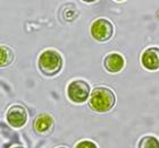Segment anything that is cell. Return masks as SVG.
Here are the masks:
<instances>
[{
  "mask_svg": "<svg viewBox=\"0 0 159 148\" xmlns=\"http://www.w3.org/2000/svg\"><path fill=\"white\" fill-rule=\"evenodd\" d=\"M116 102L115 94L107 87H97L92 91L89 97L90 109L99 113L108 112L113 109Z\"/></svg>",
  "mask_w": 159,
  "mask_h": 148,
  "instance_id": "1",
  "label": "cell"
},
{
  "mask_svg": "<svg viewBox=\"0 0 159 148\" xmlns=\"http://www.w3.org/2000/svg\"><path fill=\"white\" fill-rule=\"evenodd\" d=\"M63 68V58L55 50H46L39 57V69L46 76H55Z\"/></svg>",
  "mask_w": 159,
  "mask_h": 148,
  "instance_id": "2",
  "label": "cell"
},
{
  "mask_svg": "<svg viewBox=\"0 0 159 148\" xmlns=\"http://www.w3.org/2000/svg\"><path fill=\"white\" fill-rule=\"evenodd\" d=\"M67 96L73 103H84L90 97V85L84 80H74L67 87Z\"/></svg>",
  "mask_w": 159,
  "mask_h": 148,
  "instance_id": "3",
  "label": "cell"
},
{
  "mask_svg": "<svg viewBox=\"0 0 159 148\" xmlns=\"http://www.w3.org/2000/svg\"><path fill=\"white\" fill-rule=\"evenodd\" d=\"M114 34V26L111 22L106 18H99L91 25V35L98 42H106L111 39Z\"/></svg>",
  "mask_w": 159,
  "mask_h": 148,
  "instance_id": "4",
  "label": "cell"
},
{
  "mask_svg": "<svg viewBox=\"0 0 159 148\" xmlns=\"http://www.w3.org/2000/svg\"><path fill=\"white\" fill-rule=\"evenodd\" d=\"M7 122L14 128H22L27 122V111L22 105L10 106L7 111Z\"/></svg>",
  "mask_w": 159,
  "mask_h": 148,
  "instance_id": "5",
  "label": "cell"
},
{
  "mask_svg": "<svg viewBox=\"0 0 159 148\" xmlns=\"http://www.w3.org/2000/svg\"><path fill=\"white\" fill-rule=\"evenodd\" d=\"M142 66L148 70L159 69V49L149 48L142 53L141 57Z\"/></svg>",
  "mask_w": 159,
  "mask_h": 148,
  "instance_id": "6",
  "label": "cell"
},
{
  "mask_svg": "<svg viewBox=\"0 0 159 148\" xmlns=\"http://www.w3.org/2000/svg\"><path fill=\"white\" fill-rule=\"evenodd\" d=\"M53 119L52 116L48 113H41L35 118L33 122V128L38 133L41 135H46L50 133V131L53 128Z\"/></svg>",
  "mask_w": 159,
  "mask_h": 148,
  "instance_id": "7",
  "label": "cell"
},
{
  "mask_svg": "<svg viewBox=\"0 0 159 148\" xmlns=\"http://www.w3.org/2000/svg\"><path fill=\"white\" fill-rule=\"evenodd\" d=\"M103 65H105V68H106L107 71L116 74L122 71V69L125 66V60L118 53H110L105 58Z\"/></svg>",
  "mask_w": 159,
  "mask_h": 148,
  "instance_id": "8",
  "label": "cell"
},
{
  "mask_svg": "<svg viewBox=\"0 0 159 148\" xmlns=\"http://www.w3.org/2000/svg\"><path fill=\"white\" fill-rule=\"evenodd\" d=\"M13 50L5 45H0V67H7L13 62Z\"/></svg>",
  "mask_w": 159,
  "mask_h": 148,
  "instance_id": "9",
  "label": "cell"
},
{
  "mask_svg": "<svg viewBox=\"0 0 159 148\" xmlns=\"http://www.w3.org/2000/svg\"><path fill=\"white\" fill-rule=\"evenodd\" d=\"M139 148H159V140L153 136H146L140 140Z\"/></svg>",
  "mask_w": 159,
  "mask_h": 148,
  "instance_id": "10",
  "label": "cell"
},
{
  "mask_svg": "<svg viewBox=\"0 0 159 148\" xmlns=\"http://www.w3.org/2000/svg\"><path fill=\"white\" fill-rule=\"evenodd\" d=\"M75 148H98L97 145L94 144L93 142L91 140H82V142H80Z\"/></svg>",
  "mask_w": 159,
  "mask_h": 148,
  "instance_id": "11",
  "label": "cell"
},
{
  "mask_svg": "<svg viewBox=\"0 0 159 148\" xmlns=\"http://www.w3.org/2000/svg\"><path fill=\"white\" fill-rule=\"evenodd\" d=\"M14 148H23V147H14Z\"/></svg>",
  "mask_w": 159,
  "mask_h": 148,
  "instance_id": "12",
  "label": "cell"
},
{
  "mask_svg": "<svg viewBox=\"0 0 159 148\" xmlns=\"http://www.w3.org/2000/svg\"><path fill=\"white\" fill-rule=\"evenodd\" d=\"M58 148H66V147H58Z\"/></svg>",
  "mask_w": 159,
  "mask_h": 148,
  "instance_id": "13",
  "label": "cell"
},
{
  "mask_svg": "<svg viewBox=\"0 0 159 148\" xmlns=\"http://www.w3.org/2000/svg\"><path fill=\"white\" fill-rule=\"evenodd\" d=\"M158 16H159V10H158Z\"/></svg>",
  "mask_w": 159,
  "mask_h": 148,
  "instance_id": "14",
  "label": "cell"
}]
</instances>
